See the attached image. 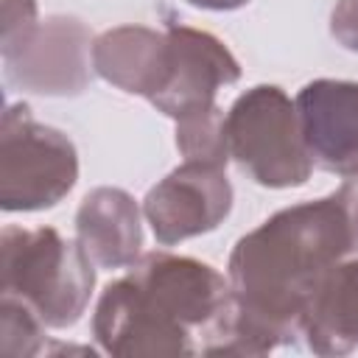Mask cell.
I'll use <instances>...</instances> for the list:
<instances>
[{"mask_svg":"<svg viewBox=\"0 0 358 358\" xmlns=\"http://www.w3.org/2000/svg\"><path fill=\"white\" fill-rule=\"evenodd\" d=\"M78 182L73 140L39 120L28 103H8L0 120V207L36 213L56 207Z\"/></svg>","mask_w":358,"mask_h":358,"instance_id":"277c9868","label":"cell"},{"mask_svg":"<svg viewBox=\"0 0 358 358\" xmlns=\"http://www.w3.org/2000/svg\"><path fill=\"white\" fill-rule=\"evenodd\" d=\"M229 159L263 187L285 190L310 179L313 159L302 137L296 103L274 84H257L227 112Z\"/></svg>","mask_w":358,"mask_h":358,"instance_id":"3957f363","label":"cell"},{"mask_svg":"<svg viewBox=\"0 0 358 358\" xmlns=\"http://www.w3.org/2000/svg\"><path fill=\"white\" fill-rule=\"evenodd\" d=\"M302 336L308 350L324 358L358 350V260L336 263L313 288Z\"/></svg>","mask_w":358,"mask_h":358,"instance_id":"4fadbf2b","label":"cell"},{"mask_svg":"<svg viewBox=\"0 0 358 358\" xmlns=\"http://www.w3.org/2000/svg\"><path fill=\"white\" fill-rule=\"evenodd\" d=\"M229 210L232 185L227 179V168L201 162H182L143 199V215L162 246L213 232Z\"/></svg>","mask_w":358,"mask_h":358,"instance_id":"52a82bcc","label":"cell"},{"mask_svg":"<svg viewBox=\"0 0 358 358\" xmlns=\"http://www.w3.org/2000/svg\"><path fill=\"white\" fill-rule=\"evenodd\" d=\"M92 34L70 14L42 20L14 50L3 53L6 81L17 90L50 98H73L92 78Z\"/></svg>","mask_w":358,"mask_h":358,"instance_id":"8992f818","label":"cell"},{"mask_svg":"<svg viewBox=\"0 0 358 358\" xmlns=\"http://www.w3.org/2000/svg\"><path fill=\"white\" fill-rule=\"evenodd\" d=\"M294 103L313 165L344 179L358 176V81H308Z\"/></svg>","mask_w":358,"mask_h":358,"instance_id":"30bf717a","label":"cell"},{"mask_svg":"<svg viewBox=\"0 0 358 358\" xmlns=\"http://www.w3.org/2000/svg\"><path fill=\"white\" fill-rule=\"evenodd\" d=\"M45 344V322L20 296L3 294L0 302V352L8 358H31Z\"/></svg>","mask_w":358,"mask_h":358,"instance_id":"9a60e30c","label":"cell"},{"mask_svg":"<svg viewBox=\"0 0 358 358\" xmlns=\"http://www.w3.org/2000/svg\"><path fill=\"white\" fill-rule=\"evenodd\" d=\"M0 277L3 294L28 302L48 327H70L90 305L95 263L53 227H3Z\"/></svg>","mask_w":358,"mask_h":358,"instance_id":"7a4b0ae2","label":"cell"},{"mask_svg":"<svg viewBox=\"0 0 358 358\" xmlns=\"http://www.w3.org/2000/svg\"><path fill=\"white\" fill-rule=\"evenodd\" d=\"M165 34L171 42V78L151 103L173 120L215 106L218 90L241 78L238 59L210 31L168 25Z\"/></svg>","mask_w":358,"mask_h":358,"instance_id":"ba28073f","label":"cell"},{"mask_svg":"<svg viewBox=\"0 0 358 358\" xmlns=\"http://www.w3.org/2000/svg\"><path fill=\"white\" fill-rule=\"evenodd\" d=\"M76 241L101 268H129L143 249L140 207L123 187L90 190L76 213Z\"/></svg>","mask_w":358,"mask_h":358,"instance_id":"7c38bea8","label":"cell"},{"mask_svg":"<svg viewBox=\"0 0 358 358\" xmlns=\"http://www.w3.org/2000/svg\"><path fill=\"white\" fill-rule=\"evenodd\" d=\"M36 25H39V20H36V0H3L0 53L14 50Z\"/></svg>","mask_w":358,"mask_h":358,"instance_id":"2e32d148","label":"cell"},{"mask_svg":"<svg viewBox=\"0 0 358 358\" xmlns=\"http://www.w3.org/2000/svg\"><path fill=\"white\" fill-rule=\"evenodd\" d=\"M196 8H207V11H235V8H243L246 3L252 0H185Z\"/></svg>","mask_w":358,"mask_h":358,"instance_id":"ac0fdd59","label":"cell"},{"mask_svg":"<svg viewBox=\"0 0 358 358\" xmlns=\"http://www.w3.org/2000/svg\"><path fill=\"white\" fill-rule=\"evenodd\" d=\"M350 255H358V232L336 190L282 207L246 232L227 263L235 333L246 352L266 355L302 336L313 288Z\"/></svg>","mask_w":358,"mask_h":358,"instance_id":"6da1fadb","label":"cell"},{"mask_svg":"<svg viewBox=\"0 0 358 358\" xmlns=\"http://www.w3.org/2000/svg\"><path fill=\"white\" fill-rule=\"evenodd\" d=\"M126 277L151 313L199 338L232 296L229 277L224 280L210 263L171 252L140 255Z\"/></svg>","mask_w":358,"mask_h":358,"instance_id":"5b68a950","label":"cell"},{"mask_svg":"<svg viewBox=\"0 0 358 358\" xmlns=\"http://www.w3.org/2000/svg\"><path fill=\"white\" fill-rule=\"evenodd\" d=\"M330 34L341 48L358 53V0H336L330 14Z\"/></svg>","mask_w":358,"mask_h":358,"instance_id":"e0dca14e","label":"cell"},{"mask_svg":"<svg viewBox=\"0 0 358 358\" xmlns=\"http://www.w3.org/2000/svg\"><path fill=\"white\" fill-rule=\"evenodd\" d=\"M92 336L98 347L115 358L199 352L196 336L151 313L129 277L103 288L92 313Z\"/></svg>","mask_w":358,"mask_h":358,"instance_id":"9c48e42d","label":"cell"},{"mask_svg":"<svg viewBox=\"0 0 358 358\" xmlns=\"http://www.w3.org/2000/svg\"><path fill=\"white\" fill-rule=\"evenodd\" d=\"M176 148L185 162H201L227 168L229 143H227V115L221 106H210L204 112H193L176 120Z\"/></svg>","mask_w":358,"mask_h":358,"instance_id":"5bb4252c","label":"cell"},{"mask_svg":"<svg viewBox=\"0 0 358 358\" xmlns=\"http://www.w3.org/2000/svg\"><path fill=\"white\" fill-rule=\"evenodd\" d=\"M92 67L112 87L151 101L171 78L168 34L145 25L109 28L92 42Z\"/></svg>","mask_w":358,"mask_h":358,"instance_id":"8fae6325","label":"cell"}]
</instances>
